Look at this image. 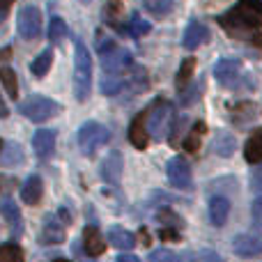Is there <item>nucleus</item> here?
<instances>
[{
    "label": "nucleus",
    "mask_w": 262,
    "mask_h": 262,
    "mask_svg": "<svg viewBox=\"0 0 262 262\" xmlns=\"http://www.w3.org/2000/svg\"><path fill=\"white\" fill-rule=\"evenodd\" d=\"M219 23L230 32L255 30L262 26V0H239L230 12L219 16Z\"/></svg>",
    "instance_id": "f257e3e1"
},
{
    "label": "nucleus",
    "mask_w": 262,
    "mask_h": 262,
    "mask_svg": "<svg viewBox=\"0 0 262 262\" xmlns=\"http://www.w3.org/2000/svg\"><path fill=\"white\" fill-rule=\"evenodd\" d=\"M92 90V55L83 41L74 46V95L78 101H88Z\"/></svg>",
    "instance_id": "f03ea898"
},
{
    "label": "nucleus",
    "mask_w": 262,
    "mask_h": 262,
    "mask_svg": "<svg viewBox=\"0 0 262 262\" xmlns=\"http://www.w3.org/2000/svg\"><path fill=\"white\" fill-rule=\"evenodd\" d=\"M99 58H101V67L104 74H122L129 72L134 67V60H131V51L118 46L113 39H101L99 41Z\"/></svg>",
    "instance_id": "7ed1b4c3"
},
{
    "label": "nucleus",
    "mask_w": 262,
    "mask_h": 262,
    "mask_svg": "<svg viewBox=\"0 0 262 262\" xmlns=\"http://www.w3.org/2000/svg\"><path fill=\"white\" fill-rule=\"evenodd\" d=\"M172 120H175V111L168 101H154L147 108V115H145V122H147V131L152 138L161 140L168 136V131L172 129Z\"/></svg>",
    "instance_id": "20e7f679"
},
{
    "label": "nucleus",
    "mask_w": 262,
    "mask_h": 262,
    "mask_svg": "<svg viewBox=\"0 0 262 262\" xmlns=\"http://www.w3.org/2000/svg\"><path fill=\"white\" fill-rule=\"evenodd\" d=\"M18 113L30 122H46L49 118L60 113V104L44 95H30L26 101L18 104Z\"/></svg>",
    "instance_id": "39448f33"
},
{
    "label": "nucleus",
    "mask_w": 262,
    "mask_h": 262,
    "mask_svg": "<svg viewBox=\"0 0 262 262\" xmlns=\"http://www.w3.org/2000/svg\"><path fill=\"white\" fill-rule=\"evenodd\" d=\"M108 140H111L108 127L95 122V120L83 122L81 129H78V147H81V152L85 154V157H92V154H95L99 147H104Z\"/></svg>",
    "instance_id": "423d86ee"
},
{
    "label": "nucleus",
    "mask_w": 262,
    "mask_h": 262,
    "mask_svg": "<svg viewBox=\"0 0 262 262\" xmlns=\"http://www.w3.org/2000/svg\"><path fill=\"white\" fill-rule=\"evenodd\" d=\"M16 28L18 35L28 41H35L41 37V12L35 5H26L16 14Z\"/></svg>",
    "instance_id": "0eeeda50"
},
{
    "label": "nucleus",
    "mask_w": 262,
    "mask_h": 262,
    "mask_svg": "<svg viewBox=\"0 0 262 262\" xmlns=\"http://www.w3.org/2000/svg\"><path fill=\"white\" fill-rule=\"evenodd\" d=\"M166 172H168V182H170V186H175V189H180V191L191 189L193 175H191V166L184 157H180V154L172 157L166 166Z\"/></svg>",
    "instance_id": "6e6552de"
},
{
    "label": "nucleus",
    "mask_w": 262,
    "mask_h": 262,
    "mask_svg": "<svg viewBox=\"0 0 262 262\" xmlns=\"http://www.w3.org/2000/svg\"><path fill=\"white\" fill-rule=\"evenodd\" d=\"M64 228L67 223L60 219V214H49L44 219V226H41V232H39V242L41 244H62L64 242Z\"/></svg>",
    "instance_id": "1a4fd4ad"
},
{
    "label": "nucleus",
    "mask_w": 262,
    "mask_h": 262,
    "mask_svg": "<svg viewBox=\"0 0 262 262\" xmlns=\"http://www.w3.org/2000/svg\"><path fill=\"white\" fill-rule=\"evenodd\" d=\"M232 251L242 258H255L262 253V237L253 235V232H244V235H237L232 242Z\"/></svg>",
    "instance_id": "9d476101"
},
{
    "label": "nucleus",
    "mask_w": 262,
    "mask_h": 262,
    "mask_svg": "<svg viewBox=\"0 0 262 262\" xmlns=\"http://www.w3.org/2000/svg\"><path fill=\"white\" fill-rule=\"evenodd\" d=\"M242 74V62L235 58H223L216 62V67H214V76H216V81L221 83V85H235L237 78H239Z\"/></svg>",
    "instance_id": "9b49d317"
},
{
    "label": "nucleus",
    "mask_w": 262,
    "mask_h": 262,
    "mask_svg": "<svg viewBox=\"0 0 262 262\" xmlns=\"http://www.w3.org/2000/svg\"><path fill=\"white\" fill-rule=\"evenodd\" d=\"M207 39H209V28L205 26L203 21H191L184 30V37H182V46H184L186 51H195Z\"/></svg>",
    "instance_id": "f8f14e48"
},
{
    "label": "nucleus",
    "mask_w": 262,
    "mask_h": 262,
    "mask_svg": "<svg viewBox=\"0 0 262 262\" xmlns=\"http://www.w3.org/2000/svg\"><path fill=\"white\" fill-rule=\"evenodd\" d=\"M122 170H124L122 154H120V152H111L108 157L104 159V163H101V180H104L106 184L118 186L120 180H122Z\"/></svg>",
    "instance_id": "ddd939ff"
},
{
    "label": "nucleus",
    "mask_w": 262,
    "mask_h": 262,
    "mask_svg": "<svg viewBox=\"0 0 262 262\" xmlns=\"http://www.w3.org/2000/svg\"><path fill=\"white\" fill-rule=\"evenodd\" d=\"M55 138H58V134H55L53 129L35 131V136H32V149H35L37 157H39V159H51V157H53Z\"/></svg>",
    "instance_id": "4468645a"
},
{
    "label": "nucleus",
    "mask_w": 262,
    "mask_h": 262,
    "mask_svg": "<svg viewBox=\"0 0 262 262\" xmlns=\"http://www.w3.org/2000/svg\"><path fill=\"white\" fill-rule=\"evenodd\" d=\"M9 53H12L9 49L0 51V81H3L7 95L12 97V99H16V97H18V81H16V72H14V69L7 64L9 62Z\"/></svg>",
    "instance_id": "2eb2a0df"
},
{
    "label": "nucleus",
    "mask_w": 262,
    "mask_h": 262,
    "mask_svg": "<svg viewBox=\"0 0 262 262\" xmlns=\"http://www.w3.org/2000/svg\"><path fill=\"white\" fill-rule=\"evenodd\" d=\"M149 131H147V122H145V115H136L129 124V143L136 149H145L149 145Z\"/></svg>",
    "instance_id": "dca6fc26"
},
{
    "label": "nucleus",
    "mask_w": 262,
    "mask_h": 262,
    "mask_svg": "<svg viewBox=\"0 0 262 262\" xmlns=\"http://www.w3.org/2000/svg\"><path fill=\"white\" fill-rule=\"evenodd\" d=\"M83 246H85V253L92 255V258H99L106 251V239L97 226H85V230H83Z\"/></svg>",
    "instance_id": "f3484780"
},
{
    "label": "nucleus",
    "mask_w": 262,
    "mask_h": 262,
    "mask_svg": "<svg viewBox=\"0 0 262 262\" xmlns=\"http://www.w3.org/2000/svg\"><path fill=\"white\" fill-rule=\"evenodd\" d=\"M228 216H230V200L226 195H214L209 200V221H212L214 228L226 226Z\"/></svg>",
    "instance_id": "a211bd4d"
},
{
    "label": "nucleus",
    "mask_w": 262,
    "mask_h": 262,
    "mask_svg": "<svg viewBox=\"0 0 262 262\" xmlns=\"http://www.w3.org/2000/svg\"><path fill=\"white\" fill-rule=\"evenodd\" d=\"M44 195V182L39 175H30L21 186V200L26 205H37Z\"/></svg>",
    "instance_id": "6ab92c4d"
},
{
    "label": "nucleus",
    "mask_w": 262,
    "mask_h": 262,
    "mask_svg": "<svg viewBox=\"0 0 262 262\" xmlns=\"http://www.w3.org/2000/svg\"><path fill=\"white\" fill-rule=\"evenodd\" d=\"M108 242H111V246H115V249L122 251V253H129V251L136 246L134 232L124 230V228H120V226L108 228Z\"/></svg>",
    "instance_id": "aec40b11"
},
{
    "label": "nucleus",
    "mask_w": 262,
    "mask_h": 262,
    "mask_svg": "<svg viewBox=\"0 0 262 262\" xmlns=\"http://www.w3.org/2000/svg\"><path fill=\"white\" fill-rule=\"evenodd\" d=\"M212 149L214 154H219V157H232L237 149V138L230 134V131H219L216 138L212 140Z\"/></svg>",
    "instance_id": "412c9836"
},
{
    "label": "nucleus",
    "mask_w": 262,
    "mask_h": 262,
    "mask_svg": "<svg viewBox=\"0 0 262 262\" xmlns=\"http://www.w3.org/2000/svg\"><path fill=\"white\" fill-rule=\"evenodd\" d=\"M127 74L129 72H122V74H104L101 76V92L108 97H115L127 88Z\"/></svg>",
    "instance_id": "4be33fe9"
},
{
    "label": "nucleus",
    "mask_w": 262,
    "mask_h": 262,
    "mask_svg": "<svg viewBox=\"0 0 262 262\" xmlns=\"http://www.w3.org/2000/svg\"><path fill=\"white\" fill-rule=\"evenodd\" d=\"M244 159L249 163H260L262 161V127L255 129L253 134L249 136L244 145Z\"/></svg>",
    "instance_id": "5701e85b"
},
{
    "label": "nucleus",
    "mask_w": 262,
    "mask_h": 262,
    "mask_svg": "<svg viewBox=\"0 0 262 262\" xmlns=\"http://www.w3.org/2000/svg\"><path fill=\"white\" fill-rule=\"evenodd\" d=\"M143 9L154 18H163L175 9V0H143Z\"/></svg>",
    "instance_id": "b1692460"
},
{
    "label": "nucleus",
    "mask_w": 262,
    "mask_h": 262,
    "mask_svg": "<svg viewBox=\"0 0 262 262\" xmlns=\"http://www.w3.org/2000/svg\"><path fill=\"white\" fill-rule=\"evenodd\" d=\"M51 62H53V51H51V49L41 51V53L37 55V58L32 60V64H30L32 76H35V78H44L46 74H49V69H51Z\"/></svg>",
    "instance_id": "393cba45"
},
{
    "label": "nucleus",
    "mask_w": 262,
    "mask_h": 262,
    "mask_svg": "<svg viewBox=\"0 0 262 262\" xmlns=\"http://www.w3.org/2000/svg\"><path fill=\"white\" fill-rule=\"evenodd\" d=\"M104 18L111 23V26L120 28V21L124 18V3L122 0H108L104 7Z\"/></svg>",
    "instance_id": "a878e982"
},
{
    "label": "nucleus",
    "mask_w": 262,
    "mask_h": 262,
    "mask_svg": "<svg viewBox=\"0 0 262 262\" xmlns=\"http://www.w3.org/2000/svg\"><path fill=\"white\" fill-rule=\"evenodd\" d=\"M205 122H195L193 127H191L189 131V136L184 138V149L186 152H198V147H200V138L205 136Z\"/></svg>",
    "instance_id": "bb28decb"
},
{
    "label": "nucleus",
    "mask_w": 262,
    "mask_h": 262,
    "mask_svg": "<svg viewBox=\"0 0 262 262\" xmlns=\"http://www.w3.org/2000/svg\"><path fill=\"white\" fill-rule=\"evenodd\" d=\"M67 32H69V28L62 16H51V21H49V39L51 41H55V44L62 41L64 37H67Z\"/></svg>",
    "instance_id": "cd10ccee"
},
{
    "label": "nucleus",
    "mask_w": 262,
    "mask_h": 262,
    "mask_svg": "<svg viewBox=\"0 0 262 262\" xmlns=\"http://www.w3.org/2000/svg\"><path fill=\"white\" fill-rule=\"evenodd\" d=\"M193 72H195V58H186L180 64V72H177V88L180 90H184L189 85V81L193 78Z\"/></svg>",
    "instance_id": "c85d7f7f"
},
{
    "label": "nucleus",
    "mask_w": 262,
    "mask_h": 262,
    "mask_svg": "<svg viewBox=\"0 0 262 262\" xmlns=\"http://www.w3.org/2000/svg\"><path fill=\"white\" fill-rule=\"evenodd\" d=\"M0 262H23V251L16 244L0 246Z\"/></svg>",
    "instance_id": "c756f323"
},
{
    "label": "nucleus",
    "mask_w": 262,
    "mask_h": 262,
    "mask_svg": "<svg viewBox=\"0 0 262 262\" xmlns=\"http://www.w3.org/2000/svg\"><path fill=\"white\" fill-rule=\"evenodd\" d=\"M149 30H152V26H149L147 21H143L138 12L131 14V21H129V32H131V35H134V37H143V35H147Z\"/></svg>",
    "instance_id": "7c9ffc66"
},
{
    "label": "nucleus",
    "mask_w": 262,
    "mask_h": 262,
    "mask_svg": "<svg viewBox=\"0 0 262 262\" xmlns=\"http://www.w3.org/2000/svg\"><path fill=\"white\" fill-rule=\"evenodd\" d=\"M149 262H182V258L170 249H157L149 253Z\"/></svg>",
    "instance_id": "2f4dec72"
},
{
    "label": "nucleus",
    "mask_w": 262,
    "mask_h": 262,
    "mask_svg": "<svg viewBox=\"0 0 262 262\" xmlns=\"http://www.w3.org/2000/svg\"><path fill=\"white\" fill-rule=\"evenodd\" d=\"M0 212H3V216L7 219L12 226H18V223H21V212H18V207L14 203H9V200L3 205V207H0Z\"/></svg>",
    "instance_id": "473e14b6"
},
{
    "label": "nucleus",
    "mask_w": 262,
    "mask_h": 262,
    "mask_svg": "<svg viewBox=\"0 0 262 262\" xmlns=\"http://www.w3.org/2000/svg\"><path fill=\"white\" fill-rule=\"evenodd\" d=\"M7 149H9L7 154L3 152V159H5V163H14V161H16V163H21V161H23V152H21V147H18L16 143H12V145H9Z\"/></svg>",
    "instance_id": "72a5a7b5"
},
{
    "label": "nucleus",
    "mask_w": 262,
    "mask_h": 262,
    "mask_svg": "<svg viewBox=\"0 0 262 262\" xmlns=\"http://www.w3.org/2000/svg\"><path fill=\"white\" fill-rule=\"evenodd\" d=\"M184 95H186V97H182V104H184V106L193 104V101H195V99H198V97H200V95H198V85L189 88V90H186V92H184Z\"/></svg>",
    "instance_id": "f704fd0d"
},
{
    "label": "nucleus",
    "mask_w": 262,
    "mask_h": 262,
    "mask_svg": "<svg viewBox=\"0 0 262 262\" xmlns=\"http://www.w3.org/2000/svg\"><path fill=\"white\" fill-rule=\"evenodd\" d=\"M251 214H253L255 221H262V195L253 200V207H251Z\"/></svg>",
    "instance_id": "c9c22d12"
},
{
    "label": "nucleus",
    "mask_w": 262,
    "mask_h": 262,
    "mask_svg": "<svg viewBox=\"0 0 262 262\" xmlns=\"http://www.w3.org/2000/svg\"><path fill=\"white\" fill-rule=\"evenodd\" d=\"M200 262H223V260L219 258L214 251H203V253H200Z\"/></svg>",
    "instance_id": "e433bc0d"
},
{
    "label": "nucleus",
    "mask_w": 262,
    "mask_h": 262,
    "mask_svg": "<svg viewBox=\"0 0 262 262\" xmlns=\"http://www.w3.org/2000/svg\"><path fill=\"white\" fill-rule=\"evenodd\" d=\"M14 0H0V23L7 18V14H9V5H12Z\"/></svg>",
    "instance_id": "4c0bfd02"
},
{
    "label": "nucleus",
    "mask_w": 262,
    "mask_h": 262,
    "mask_svg": "<svg viewBox=\"0 0 262 262\" xmlns=\"http://www.w3.org/2000/svg\"><path fill=\"white\" fill-rule=\"evenodd\" d=\"M7 115H9V108H7V104H5L3 95H0V120H5Z\"/></svg>",
    "instance_id": "58836bf2"
},
{
    "label": "nucleus",
    "mask_w": 262,
    "mask_h": 262,
    "mask_svg": "<svg viewBox=\"0 0 262 262\" xmlns=\"http://www.w3.org/2000/svg\"><path fill=\"white\" fill-rule=\"evenodd\" d=\"M118 262H140L138 258H136V255H131V253H122L118 258Z\"/></svg>",
    "instance_id": "ea45409f"
},
{
    "label": "nucleus",
    "mask_w": 262,
    "mask_h": 262,
    "mask_svg": "<svg viewBox=\"0 0 262 262\" xmlns=\"http://www.w3.org/2000/svg\"><path fill=\"white\" fill-rule=\"evenodd\" d=\"M159 235H161V239H172V237H177V232L175 230H161Z\"/></svg>",
    "instance_id": "a19ab883"
},
{
    "label": "nucleus",
    "mask_w": 262,
    "mask_h": 262,
    "mask_svg": "<svg viewBox=\"0 0 262 262\" xmlns=\"http://www.w3.org/2000/svg\"><path fill=\"white\" fill-rule=\"evenodd\" d=\"M3 152H5V143H3V138H0V157H3Z\"/></svg>",
    "instance_id": "79ce46f5"
},
{
    "label": "nucleus",
    "mask_w": 262,
    "mask_h": 262,
    "mask_svg": "<svg viewBox=\"0 0 262 262\" xmlns=\"http://www.w3.org/2000/svg\"><path fill=\"white\" fill-rule=\"evenodd\" d=\"M55 262H69V260H55Z\"/></svg>",
    "instance_id": "37998d69"
},
{
    "label": "nucleus",
    "mask_w": 262,
    "mask_h": 262,
    "mask_svg": "<svg viewBox=\"0 0 262 262\" xmlns=\"http://www.w3.org/2000/svg\"><path fill=\"white\" fill-rule=\"evenodd\" d=\"M83 3H88V0H83Z\"/></svg>",
    "instance_id": "c03bdc74"
},
{
    "label": "nucleus",
    "mask_w": 262,
    "mask_h": 262,
    "mask_svg": "<svg viewBox=\"0 0 262 262\" xmlns=\"http://www.w3.org/2000/svg\"><path fill=\"white\" fill-rule=\"evenodd\" d=\"M198 262H200V260H198Z\"/></svg>",
    "instance_id": "a18cd8bd"
}]
</instances>
